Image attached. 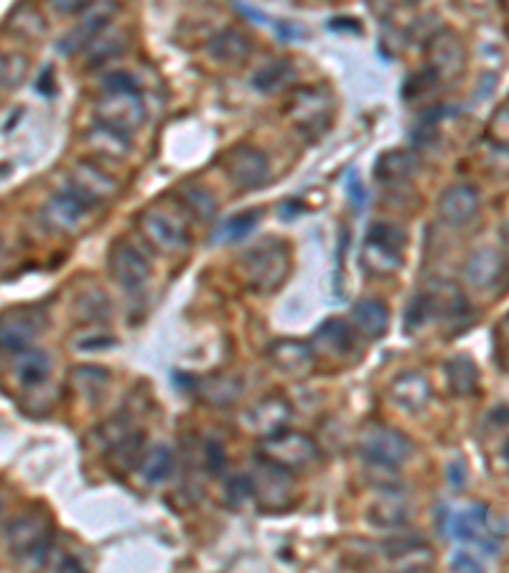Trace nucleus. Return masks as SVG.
<instances>
[{
    "label": "nucleus",
    "mask_w": 509,
    "mask_h": 573,
    "mask_svg": "<svg viewBox=\"0 0 509 573\" xmlns=\"http://www.w3.org/2000/svg\"><path fill=\"white\" fill-rule=\"evenodd\" d=\"M242 276H245L247 286L252 291L270 293L275 288L283 286V281L291 273V253H288V245L283 240H268L258 242L255 248L247 250L240 260Z\"/></svg>",
    "instance_id": "1"
},
{
    "label": "nucleus",
    "mask_w": 509,
    "mask_h": 573,
    "mask_svg": "<svg viewBox=\"0 0 509 573\" xmlns=\"http://www.w3.org/2000/svg\"><path fill=\"white\" fill-rule=\"evenodd\" d=\"M138 227L158 253L179 255L189 250V227L181 220L179 212H171V209L161 207V204H153V207L140 212Z\"/></svg>",
    "instance_id": "2"
},
{
    "label": "nucleus",
    "mask_w": 509,
    "mask_h": 573,
    "mask_svg": "<svg viewBox=\"0 0 509 573\" xmlns=\"http://www.w3.org/2000/svg\"><path fill=\"white\" fill-rule=\"evenodd\" d=\"M288 115L308 141H319L334 120V97L324 87H301L288 102Z\"/></svg>",
    "instance_id": "3"
},
{
    "label": "nucleus",
    "mask_w": 509,
    "mask_h": 573,
    "mask_svg": "<svg viewBox=\"0 0 509 573\" xmlns=\"http://www.w3.org/2000/svg\"><path fill=\"white\" fill-rule=\"evenodd\" d=\"M247 479H250L252 500H255V505H258L260 510L283 512L293 505V500H296L291 472L273 467L268 461L258 459V464H255V469H252L250 474H247Z\"/></svg>",
    "instance_id": "4"
},
{
    "label": "nucleus",
    "mask_w": 509,
    "mask_h": 573,
    "mask_svg": "<svg viewBox=\"0 0 509 573\" xmlns=\"http://www.w3.org/2000/svg\"><path fill=\"white\" fill-rule=\"evenodd\" d=\"M413 451V441H410L405 433L395 431V428L375 426L367 428V431L359 436V454L367 459L370 467L398 469L413 456Z\"/></svg>",
    "instance_id": "5"
},
{
    "label": "nucleus",
    "mask_w": 509,
    "mask_h": 573,
    "mask_svg": "<svg viewBox=\"0 0 509 573\" xmlns=\"http://www.w3.org/2000/svg\"><path fill=\"white\" fill-rule=\"evenodd\" d=\"M319 449H316L314 439H308L301 431H280L270 439H260V459L273 464V467L286 469V472H296V469L308 467L311 461H316Z\"/></svg>",
    "instance_id": "6"
},
{
    "label": "nucleus",
    "mask_w": 509,
    "mask_h": 573,
    "mask_svg": "<svg viewBox=\"0 0 509 573\" xmlns=\"http://www.w3.org/2000/svg\"><path fill=\"white\" fill-rule=\"evenodd\" d=\"M6 543L13 556L39 568L51 548V528L39 517L21 515L6 525Z\"/></svg>",
    "instance_id": "7"
},
{
    "label": "nucleus",
    "mask_w": 509,
    "mask_h": 573,
    "mask_svg": "<svg viewBox=\"0 0 509 573\" xmlns=\"http://www.w3.org/2000/svg\"><path fill=\"white\" fill-rule=\"evenodd\" d=\"M67 191H72L74 197L82 199L87 207H102L110 204L112 199L120 194V184L112 179L107 171H102L97 163L79 161L69 169Z\"/></svg>",
    "instance_id": "8"
},
{
    "label": "nucleus",
    "mask_w": 509,
    "mask_h": 573,
    "mask_svg": "<svg viewBox=\"0 0 509 573\" xmlns=\"http://www.w3.org/2000/svg\"><path fill=\"white\" fill-rule=\"evenodd\" d=\"M446 528L456 540L479 545L487 556L497 553L499 533H494L492 517H489V510L484 505H469L466 510L451 512Z\"/></svg>",
    "instance_id": "9"
},
{
    "label": "nucleus",
    "mask_w": 509,
    "mask_h": 573,
    "mask_svg": "<svg viewBox=\"0 0 509 573\" xmlns=\"http://www.w3.org/2000/svg\"><path fill=\"white\" fill-rule=\"evenodd\" d=\"M95 115L100 123L112 125V128L123 130V133H133L146 120V105H143L140 90L102 92Z\"/></svg>",
    "instance_id": "10"
},
{
    "label": "nucleus",
    "mask_w": 509,
    "mask_h": 573,
    "mask_svg": "<svg viewBox=\"0 0 509 573\" xmlns=\"http://www.w3.org/2000/svg\"><path fill=\"white\" fill-rule=\"evenodd\" d=\"M224 171L240 189L252 191L268 184L270 161L260 148L237 146L224 156Z\"/></svg>",
    "instance_id": "11"
},
{
    "label": "nucleus",
    "mask_w": 509,
    "mask_h": 573,
    "mask_svg": "<svg viewBox=\"0 0 509 573\" xmlns=\"http://www.w3.org/2000/svg\"><path fill=\"white\" fill-rule=\"evenodd\" d=\"M110 273L125 291L138 293L151 278V263L135 245L120 240L110 250Z\"/></svg>",
    "instance_id": "12"
},
{
    "label": "nucleus",
    "mask_w": 509,
    "mask_h": 573,
    "mask_svg": "<svg viewBox=\"0 0 509 573\" xmlns=\"http://www.w3.org/2000/svg\"><path fill=\"white\" fill-rule=\"evenodd\" d=\"M87 212H90V207L82 199L74 197L72 191L62 189L46 199L44 207H41V220L56 235H72L82 227Z\"/></svg>",
    "instance_id": "13"
},
{
    "label": "nucleus",
    "mask_w": 509,
    "mask_h": 573,
    "mask_svg": "<svg viewBox=\"0 0 509 573\" xmlns=\"http://www.w3.org/2000/svg\"><path fill=\"white\" fill-rule=\"evenodd\" d=\"M504 270L507 268H504L502 253L484 245V248H476L474 253L469 255L464 273L466 281H469V286L474 288V291L489 293L497 291V286H502Z\"/></svg>",
    "instance_id": "14"
},
{
    "label": "nucleus",
    "mask_w": 509,
    "mask_h": 573,
    "mask_svg": "<svg viewBox=\"0 0 509 573\" xmlns=\"http://www.w3.org/2000/svg\"><path fill=\"white\" fill-rule=\"evenodd\" d=\"M482 207V197L471 184H454L443 189L441 199H438V214L441 220L451 227H464L479 214Z\"/></svg>",
    "instance_id": "15"
},
{
    "label": "nucleus",
    "mask_w": 509,
    "mask_h": 573,
    "mask_svg": "<svg viewBox=\"0 0 509 573\" xmlns=\"http://www.w3.org/2000/svg\"><path fill=\"white\" fill-rule=\"evenodd\" d=\"M268 357L275 370L291 377H308L316 367L314 347L298 339H278L268 347Z\"/></svg>",
    "instance_id": "16"
},
{
    "label": "nucleus",
    "mask_w": 509,
    "mask_h": 573,
    "mask_svg": "<svg viewBox=\"0 0 509 573\" xmlns=\"http://www.w3.org/2000/svg\"><path fill=\"white\" fill-rule=\"evenodd\" d=\"M41 326V316L36 311H26V309H16L8 311L3 316V332H0V339H3V349L11 354H21L26 349H31L34 339L39 337Z\"/></svg>",
    "instance_id": "17"
},
{
    "label": "nucleus",
    "mask_w": 509,
    "mask_h": 573,
    "mask_svg": "<svg viewBox=\"0 0 509 573\" xmlns=\"http://www.w3.org/2000/svg\"><path fill=\"white\" fill-rule=\"evenodd\" d=\"M291 421V403L283 395H268L247 411V426L260 433V439H270L275 433L286 431Z\"/></svg>",
    "instance_id": "18"
},
{
    "label": "nucleus",
    "mask_w": 509,
    "mask_h": 573,
    "mask_svg": "<svg viewBox=\"0 0 509 573\" xmlns=\"http://www.w3.org/2000/svg\"><path fill=\"white\" fill-rule=\"evenodd\" d=\"M387 561L395 573H423L426 568H431L433 551L423 538L403 535V538L392 540L387 545Z\"/></svg>",
    "instance_id": "19"
},
{
    "label": "nucleus",
    "mask_w": 509,
    "mask_h": 573,
    "mask_svg": "<svg viewBox=\"0 0 509 573\" xmlns=\"http://www.w3.org/2000/svg\"><path fill=\"white\" fill-rule=\"evenodd\" d=\"M316 357H329V360H344L354 352V329L342 319H326L311 337Z\"/></svg>",
    "instance_id": "20"
},
{
    "label": "nucleus",
    "mask_w": 509,
    "mask_h": 573,
    "mask_svg": "<svg viewBox=\"0 0 509 573\" xmlns=\"http://www.w3.org/2000/svg\"><path fill=\"white\" fill-rule=\"evenodd\" d=\"M118 8L110 6V3H100V6H92L87 11V16L82 18V23H77L62 41H59V49L64 54H74V51L84 49V46H90L92 41L100 39V34L105 31V26L110 23V18L115 16Z\"/></svg>",
    "instance_id": "21"
},
{
    "label": "nucleus",
    "mask_w": 509,
    "mask_h": 573,
    "mask_svg": "<svg viewBox=\"0 0 509 573\" xmlns=\"http://www.w3.org/2000/svg\"><path fill=\"white\" fill-rule=\"evenodd\" d=\"M466 54L461 41L451 31H443L431 44V69L441 82H451L464 72Z\"/></svg>",
    "instance_id": "22"
},
{
    "label": "nucleus",
    "mask_w": 509,
    "mask_h": 573,
    "mask_svg": "<svg viewBox=\"0 0 509 573\" xmlns=\"http://www.w3.org/2000/svg\"><path fill=\"white\" fill-rule=\"evenodd\" d=\"M390 395L405 413H418L428 405L433 390H431V382H428V377L423 375V372L410 370V372H403L398 380L392 382Z\"/></svg>",
    "instance_id": "23"
},
{
    "label": "nucleus",
    "mask_w": 509,
    "mask_h": 573,
    "mask_svg": "<svg viewBox=\"0 0 509 573\" xmlns=\"http://www.w3.org/2000/svg\"><path fill=\"white\" fill-rule=\"evenodd\" d=\"M354 332L367 339H382L390 326V311L380 298H362L352 309Z\"/></svg>",
    "instance_id": "24"
},
{
    "label": "nucleus",
    "mask_w": 509,
    "mask_h": 573,
    "mask_svg": "<svg viewBox=\"0 0 509 573\" xmlns=\"http://www.w3.org/2000/svg\"><path fill=\"white\" fill-rule=\"evenodd\" d=\"M87 143L97 156L110 158V161H120L130 153V133H123V130L100 123V120L87 130Z\"/></svg>",
    "instance_id": "25"
},
{
    "label": "nucleus",
    "mask_w": 509,
    "mask_h": 573,
    "mask_svg": "<svg viewBox=\"0 0 509 573\" xmlns=\"http://www.w3.org/2000/svg\"><path fill=\"white\" fill-rule=\"evenodd\" d=\"M359 263H362L364 273H370L375 278L392 276V273H398L403 268V250L387 248V245H380L375 240H364Z\"/></svg>",
    "instance_id": "26"
},
{
    "label": "nucleus",
    "mask_w": 509,
    "mask_h": 573,
    "mask_svg": "<svg viewBox=\"0 0 509 573\" xmlns=\"http://www.w3.org/2000/svg\"><path fill=\"white\" fill-rule=\"evenodd\" d=\"M51 370V360L49 354L41 352V349H26V352L16 354V365H13V372H16V380L21 382V388L26 390H36L41 388L49 377Z\"/></svg>",
    "instance_id": "27"
},
{
    "label": "nucleus",
    "mask_w": 509,
    "mask_h": 573,
    "mask_svg": "<svg viewBox=\"0 0 509 573\" xmlns=\"http://www.w3.org/2000/svg\"><path fill=\"white\" fill-rule=\"evenodd\" d=\"M418 169V161L410 151H387L377 158L375 163V179L380 184H403Z\"/></svg>",
    "instance_id": "28"
},
{
    "label": "nucleus",
    "mask_w": 509,
    "mask_h": 573,
    "mask_svg": "<svg viewBox=\"0 0 509 573\" xmlns=\"http://www.w3.org/2000/svg\"><path fill=\"white\" fill-rule=\"evenodd\" d=\"M209 54L222 64H242L252 54V41L242 31L227 29L209 41Z\"/></svg>",
    "instance_id": "29"
},
{
    "label": "nucleus",
    "mask_w": 509,
    "mask_h": 573,
    "mask_svg": "<svg viewBox=\"0 0 509 573\" xmlns=\"http://www.w3.org/2000/svg\"><path fill=\"white\" fill-rule=\"evenodd\" d=\"M174 464V451L168 449L166 444H158L143 454L138 464V474L146 484H161L163 479H168V474L174 472Z\"/></svg>",
    "instance_id": "30"
},
{
    "label": "nucleus",
    "mask_w": 509,
    "mask_h": 573,
    "mask_svg": "<svg viewBox=\"0 0 509 573\" xmlns=\"http://www.w3.org/2000/svg\"><path fill=\"white\" fill-rule=\"evenodd\" d=\"M69 380H72V388L77 390L84 400H90V403H97V400L105 395L107 385H110V375H107L102 367H92V365L77 367Z\"/></svg>",
    "instance_id": "31"
},
{
    "label": "nucleus",
    "mask_w": 509,
    "mask_h": 573,
    "mask_svg": "<svg viewBox=\"0 0 509 573\" xmlns=\"http://www.w3.org/2000/svg\"><path fill=\"white\" fill-rule=\"evenodd\" d=\"M448 388L454 395H471L479 388V370L469 357H454L446 365Z\"/></svg>",
    "instance_id": "32"
},
{
    "label": "nucleus",
    "mask_w": 509,
    "mask_h": 573,
    "mask_svg": "<svg viewBox=\"0 0 509 573\" xmlns=\"http://www.w3.org/2000/svg\"><path fill=\"white\" fill-rule=\"evenodd\" d=\"M260 217H263V212H260V209H250V212L235 214V217L224 220L222 225L217 227V232H214L212 240L214 242H240L242 237H247L252 230H255V227H258Z\"/></svg>",
    "instance_id": "33"
},
{
    "label": "nucleus",
    "mask_w": 509,
    "mask_h": 573,
    "mask_svg": "<svg viewBox=\"0 0 509 573\" xmlns=\"http://www.w3.org/2000/svg\"><path fill=\"white\" fill-rule=\"evenodd\" d=\"M181 197H184V204L199 222H209L214 212H217V202H214V197L204 186L184 184L181 186Z\"/></svg>",
    "instance_id": "34"
},
{
    "label": "nucleus",
    "mask_w": 509,
    "mask_h": 573,
    "mask_svg": "<svg viewBox=\"0 0 509 573\" xmlns=\"http://www.w3.org/2000/svg\"><path fill=\"white\" fill-rule=\"evenodd\" d=\"M8 26H11L18 36H26V39H36V36L44 34L46 29L44 16L31 6H18L16 11L8 16Z\"/></svg>",
    "instance_id": "35"
},
{
    "label": "nucleus",
    "mask_w": 509,
    "mask_h": 573,
    "mask_svg": "<svg viewBox=\"0 0 509 573\" xmlns=\"http://www.w3.org/2000/svg\"><path fill=\"white\" fill-rule=\"evenodd\" d=\"M405 520H408V512H405V507L395 500V495L385 497V500L372 510V523L380 525V528H390V530L403 528Z\"/></svg>",
    "instance_id": "36"
},
{
    "label": "nucleus",
    "mask_w": 509,
    "mask_h": 573,
    "mask_svg": "<svg viewBox=\"0 0 509 573\" xmlns=\"http://www.w3.org/2000/svg\"><path fill=\"white\" fill-rule=\"evenodd\" d=\"M291 77V64L288 62H268L252 74V87L260 92H270L283 85V79Z\"/></svg>",
    "instance_id": "37"
},
{
    "label": "nucleus",
    "mask_w": 509,
    "mask_h": 573,
    "mask_svg": "<svg viewBox=\"0 0 509 573\" xmlns=\"http://www.w3.org/2000/svg\"><path fill=\"white\" fill-rule=\"evenodd\" d=\"M433 316H436L433 296L431 293H420V296H415L413 301H410L408 314H405V329H408V332H415L420 326H426Z\"/></svg>",
    "instance_id": "38"
},
{
    "label": "nucleus",
    "mask_w": 509,
    "mask_h": 573,
    "mask_svg": "<svg viewBox=\"0 0 509 573\" xmlns=\"http://www.w3.org/2000/svg\"><path fill=\"white\" fill-rule=\"evenodd\" d=\"M367 240H375L380 245H387V248L403 250L408 245V232H405V227L392 225V222H375L370 232H367Z\"/></svg>",
    "instance_id": "39"
},
{
    "label": "nucleus",
    "mask_w": 509,
    "mask_h": 573,
    "mask_svg": "<svg viewBox=\"0 0 509 573\" xmlns=\"http://www.w3.org/2000/svg\"><path fill=\"white\" fill-rule=\"evenodd\" d=\"M125 49L123 39L120 36H112V39H95L90 44V64L92 67H97L100 62H107L110 57H118L120 51Z\"/></svg>",
    "instance_id": "40"
},
{
    "label": "nucleus",
    "mask_w": 509,
    "mask_h": 573,
    "mask_svg": "<svg viewBox=\"0 0 509 573\" xmlns=\"http://www.w3.org/2000/svg\"><path fill=\"white\" fill-rule=\"evenodd\" d=\"M23 74H26V59L18 57V54H11V57L6 54V57H3V87H6V90L18 87Z\"/></svg>",
    "instance_id": "41"
},
{
    "label": "nucleus",
    "mask_w": 509,
    "mask_h": 573,
    "mask_svg": "<svg viewBox=\"0 0 509 573\" xmlns=\"http://www.w3.org/2000/svg\"><path fill=\"white\" fill-rule=\"evenodd\" d=\"M451 573H487L484 563L469 551H456L451 556Z\"/></svg>",
    "instance_id": "42"
},
{
    "label": "nucleus",
    "mask_w": 509,
    "mask_h": 573,
    "mask_svg": "<svg viewBox=\"0 0 509 573\" xmlns=\"http://www.w3.org/2000/svg\"><path fill=\"white\" fill-rule=\"evenodd\" d=\"M207 469L212 474H222L224 467H227V454H224L222 444H217V441H209L207 444Z\"/></svg>",
    "instance_id": "43"
},
{
    "label": "nucleus",
    "mask_w": 509,
    "mask_h": 573,
    "mask_svg": "<svg viewBox=\"0 0 509 573\" xmlns=\"http://www.w3.org/2000/svg\"><path fill=\"white\" fill-rule=\"evenodd\" d=\"M347 191H349V199H352L354 209H357V212H362L364 204H367V191H364L357 171H349L347 174Z\"/></svg>",
    "instance_id": "44"
},
{
    "label": "nucleus",
    "mask_w": 509,
    "mask_h": 573,
    "mask_svg": "<svg viewBox=\"0 0 509 573\" xmlns=\"http://www.w3.org/2000/svg\"><path fill=\"white\" fill-rule=\"evenodd\" d=\"M110 344H115V339H110V337H87V339H79L77 347L82 349V352H90V349L110 347Z\"/></svg>",
    "instance_id": "45"
},
{
    "label": "nucleus",
    "mask_w": 509,
    "mask_h": 573,
    "mask_svg": "<svg viewBox=\"0 0 509 573\" xmlns=\"http://www.w3.org/2000/svg\"><path fill=\"white\" fill-rule=\"evenodd\" d=\"M56 573H84V568L79 566L74 558H64V561L59 563V568H56Z\"/></svg>",
    "instance_id": "46"
},
{
    "label": "nucleus",
    "mask_w": 509,
    "mask_h": 573,
    "mask_svg": "<svg viewBox=\"0 0 509 573\" xmlns=\"http://www.w3.org/2000/svg\"><path fill=\"white\" fill-rule=\"evenodd\" d=\"M331 29H349L354 34H359V21H352V18H339V21H331Z\"/></svg>",
    "instance_id": "47"
},
{
    "label": "nucleus",
    "mask_w": 509,
    "mask_h": 573,
    "mask_svg": "<svg viewBox=\"0 0 509 573\" xmlns=\"http://www.w3.org/2000/svg\"><path fill=\"white\" fill-rule=\"evenodd\" d=\"M504 245H507V253H509V222L504 225Z\"/></svg>",
    "instance_id": "48"
},
{
    "label": "nucleus",
    "mask_w": 509,
    "mask_h": 573,
    "mask_svg": "<svg viewBox=\"0 0 509 573\" xmlns=\"http://www.w3.org/2000/svg\"><path fill=\"white\" fill-rule=\"evenodd\" d=\"M502 456H504V461H507V467H509V441L504 444V449H502Z\"/></svg>",
    "instance_id": "49"
}]
</instances>
